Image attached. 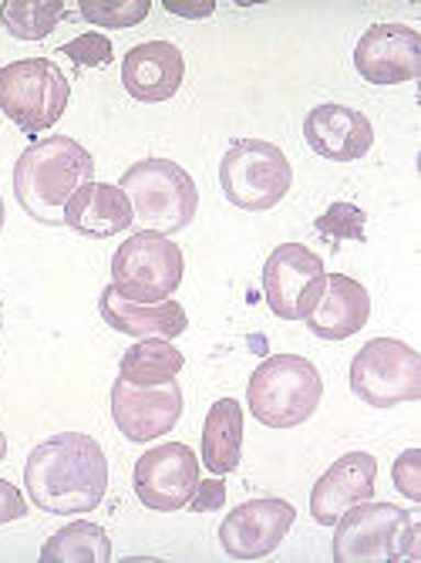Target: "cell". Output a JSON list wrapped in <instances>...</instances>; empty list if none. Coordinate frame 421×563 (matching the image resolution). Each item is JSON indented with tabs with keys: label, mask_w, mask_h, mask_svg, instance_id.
<instances>
[{
	"label": "cell",
	"mask_w": 421,
	"mask_h": 563,
	"mask_svg": "<svg viewBox=\"0 0 421 563\" xmlns=\"http://www.w3.org/2000/svg\"><path fill=\"white\" fill-rule=\"evenodd\" d=\"M24 486L27 499L44 514H91L109 489V459L91 435L58 432L31 449Z\"/></svg>",
	"instance_id": "obj_1"
},
{
	"label": "cell",
	"mask_w": 421,
	"mask_h": 563,
	"mask_svg": "<svg viewBox=\"0 0 421 563\" xmlns=\"http://www.w3.org/2000/svg\"><path fill=\"white\" fill-rule=\"evenodd\" d=\"M95 176L91 152L68 139L47 135L21 152L14 166V192L21 207L41 223H65V202Z\"/></svg>",
	"instance_id": "obj_2"
},
{
	"label": "cell",
	"mask_w": 421,
	"mask_h": 563,
	"mask_svg": "<svg viewBox=\"0 0 421 563\" xmlns=\"http://www.w3.org/2000/svg\"><path fill=\"white\" fill-rule=\"evenodd\" d=\"M119 189L132 202L139 233H179L196 220L199 189L192 176L173 159H142L125 169Z\"/></svg>",
	"instance_id": "obj_3"
},
{
	"label": "cell",
	"mask_w": 421,
	"mask_h": 563,
	"mask_svg": "<svg viewBox=\"0 0 421 563\" xmlns=\"http://www.w3.org/2000/svg\"><path fill=\"white\" fill-rule=\"evenodd\" d=\"M324 382L318 365L300 354H270L259 362L246 385L250 412L267 429H293L318 412Z\"/></svg>",
	"instance_id": "obj_4"
},
{
	"label": "cell",
	"mask_w": 421,
	"mask_h": 563,
	"mask_svg": "<svg viewBox=\"0 0 421 563\" xmlns=\"http://www.w3.org/2000/svg\"><path fill=\"white\" fill-rule=\"evenodd\" d=\"M334 563L418 560V517L395 503L364 499L334 523Z\"/></svg>",
	"instance_id": "obj_5"
},
{
	"label": "cell",
	"mask_w": 421,
	"mask_h": 563,
	"mask_svg": "<svg viewBox=\"0 0 421 563\" xmlns=\"http://www.w3.org/2000/svg\"><path fill=\"white\" fill-rule=\"evenodd\" d=\"M293 169L287 152L263 139H236L220 163V186L236 210L267 213L290 192Z\"/></svg>",
	"instance_id": "obj_6"
},
{
	"label": "cell",
	"mask_w": 421,
	"mask_h": 563,
	"mask_svg": "<svg viewBox=\"0 0 421 563\" xmlns=\"http://www.w3.org/2000/svg\"><path fill=\"white\" fill-rule=\"evenodd\" d=\"M68 98L71 85L51 58H24L0 68V112L27 135L55 125L68 109Z\"/></svg>",
	"instance_id": "obj_7"
},
{
	"label": "cell",
	"mask_w": 421,
	"mask_h": 563,
	"mask_svg": "<svg viewBox=\"0 0 421 563\" xmlns=\"http://www.w3.org/2000/svg\"><path fill=\"white\" fill-rule=\"evenodd\" d=\"M186 274L182 250L163 233H135L112 257L115 290L132 303H163L169 300Z\"/></svg>",
	"instance_id": "obj_8"
},
{
	"label": "cell",
	"mask_w": 421,
	"mask_h": 563,
	"mask_svg": "<svg viewBox=\"0 0 421 563\" xmlns=\"http://www.w3.org/2000/svg\"><path fill=\"white\" fill-rule=\"evenodd\" d=\"M351 391L372 408L421 398V354L398 338H372L351 362Z\"/></svg>",
	"instance_id": "obj_9"
},
{
	"label": "cell",
	"mask_w": 421,
	"mask_h": 563,
	"mask_svg": "<svg viewBox=\"0 0 421 563\" xmlns=\"http://www.w3.org/2000/svg\"><path fill=\"white\" fill-rule=\"evenodd\" d=\"M328 284L324 257L303 243H280L263 264V297L280 321H307Z\"/></svg>",
	"instance_id": "obj_10"
},
{
	"label": "cell",
	"mask_w": 421,
	"mask_h": 563,
	"mask_svg": "<svg viewBox=\"0 0 421 563\" xmlns=\"http://www.w3.org/2000/svg\"><path fill=\"white\" fill-rule=\"evenodd\" d=\"M199 486V459L182 442L155 445L135 463V496L155 514L186 509Z\"/></svg>",
	"instance_id": "obj_11"
},
{
	"label": "cell",
	"mask_w": 421,
	"mask_h": 563,
	"mask_svg": "<svg viewBox=\"0 0 421 563\" xmlns=\"http://www.w3.org/2000/svg\"><path fill=\"white\" fill-rule=\"evenodd\" d=\"M297 520V509L287 499L259 496L240 503L220 523V543L230 560H263L270 556Z\"/></svg>",
	"instance_id": "obj_12"
},
{
	"label": "cell",
	"mask_w": 421,
	"mask_h": 563,
	"mask_svg": "<svg viewBox=\"0 0 421 563\" xmlns=\"http://www.w3.org/2000/svg\"><path fill=\"white\" fill-rule=\"evenodd\" d=\"M112 419L115 429L129 442H152L166 432H173L182 419V391L176 382L155 385V388H139L129 382L112 385Z\"/></svg>",
	"instance_id": "obj_13"
},
{
	"label": "cell",
	"mask_w": 421,
	"mask_h": 563,
	"mask_svg": "<svg viewBox=\"0 0 421 563\" xmlns=\"http://www.w3.org/2000/svg\"><path fill=\"white\" fill-rule=\"evenodd\" d=\"M354 68L372 85H405L421 75V34L408 24L367 27L354 47Z\"/></svg>",
	"instance_id": "obj_14"
},
{
	"label": "cell",
	"mask_w": 421,
	"mask_h": 563,
	"mask_svg": "<svg viewBox=\"0 0 421 563\" xmlns=\"http://www.w3.org/2000/svg\"><path fill=\"white\" fill-rule=\"evenodd\" d=\"M375 476L378 459L372 452H347L337 463L313 483L310 493V517L321 527H334L344 509L375 499Z\"/></svg>",
	"instance_id": "obj_15"
},
{
	"label": "cell",
	"mask_w": 421,
	"mask_h": 563,
	"mask_svg": "<svg viewBox=\"0 0 421 563\" xmlns=\"http://www.w3.org/2000/svg\"><path fill=\"white\" fill-rule=\"evenodd\" d=\"M303 139L318 152L321 159L331 163H354L364 159L375 145V129L372 119L347 106H318L310 109L303 119Z\"/></svg>",
	"instance_id": "obj_16"
},
{
	"label": "cell",
	"mask_w": 421,
	"mask_h": 563,
	"mask_svg": "<svg viewBox=\"0 0 421 563\" xmlns=\"http://www.w3.org/2000/svg\"><path fill=\"white\" fill-rule=\"evenodd\" d=\"M186 78V58L173 41L135 44L122 62V85L135 101H169Z\"/></svg>",
	"instance_id": "obj_17"
},
{
	"label": "cell",
	"mask_w": 421,
	"mask_h": 563,
	"mask_svg": "<svg viewBox=\"0 0 421 563\" xmlns=\"http://www.w3.org/2000/svg\"><path fill=\"white\" fill-rule=\"evenodd\" d=\"M98 314L101 321L115 328L119 334H129V338H179L186 328H189V314L179 300H163V303H132L125 300L115 284H109L98 297Z\"/></svg>",
	"instance_id": "obj_18"
},
{
	"label": "cell",
	"mask_w": 421,
	"mask_h": 563,
	"mask_svg": "<svg viewBox=\"0 0 421 563\" xmlns=\"http://www.w3.org/2000/svg\"><path fill=\"white\" fill-rule=\"evenodd\" d=\"M367 318H372V294L347 274H328L324 294L318 307L307 314V328L321 341H344L354 338Z\"/></svg>",
	"instance_id": "obj_19"
},
{
	"label": "cell",
	"mask_w": 421,
	"mask_h": 563,
	"mask_svg": "<svg viewBox=\"0 0 421 563\" xmlns=\"http://www.w3.org/2000/svg\"><path fill=\"white\" fill-rule=\"evenodd\" d=\"M65 227L91 240H109L132 227V202L119 186L91 179L65 202Z\"/></svg>",
	"instance_id": "obj_20"
},
{
	"label": "cell",
	"mask_w": 421,
	"mask_h": 563,
	"mask_svg": "<svg viewBox=\"0 0 421 563\" xmlns=\"http://www.w3.org/2000/svg\"><path fill=\"white\" fill-rule=\"evenodd\" d=\"M243 455V408L236 398L213 401L202 426V466L206 473L230 476Z\"/></svg>",
	"instance_id": "obj_21"
},
{
	"label": "cell",
	"mask_w": 421,
	"mask_h": 563,
	"mask_svg": "<svg viewBox=\"0 0 421 563\" xmlns=\"http://www.w3.org/2000/svg\"><path fill=\"white\" fill-rule=\"evenodd\" d=\"M186 365L182 351L166 341V338H142L122 354V372L119 378L139 388H155V385H169L179 378Z\"/></svg>",
	"instance_id": "obj_22"
},
{
	"label": "cell",
	"mask_w": 421,
	"mask_h": 563,
	"mask_svg": "<svg viewBox=\"0 0 421 563\" xmlns=\"http://www.w3.org/2000/svg\"><path fill=\"white\" fill-rule=\"evenodd\" d=\"M41 563H109L112 560V540L98 523L78 520L71 527H62L41 547Z\"/></svg>",
	"instance_id": "obj_23"
},
{
	"label": "cell",
	"mask_w": 421,
	"mask_h": 563,
	"mask_svg": "<svg viewBox=\"0 0 421 563\" xmlns=\"http://www.w3.org/2000/svg\"><path fill=\"white\" fill-rule=\"evenodd\" d=\"M65 18L62 0H4L0 24L18 41H44Z\"/></svg>",
	"instance_id": "obj_24"
},
{
	"label": "cell",
	"mask_w": 421,
	"mask_h": 563,
	"mask_svg": "<svg viewBox=\"0 0 421 563\" xmlns=\"http://www.w3.org/2000/svg\"><path fill=\"white\" fill-rule=\"evenodd\" d=\"M78 11H81V18L88 24L119 31V27L142 24L148 18V11H152V0H112V4H109V0H81Z\"/></svg>",
	"instance_id": "obj_25"
},
{
	"label": "cell",
	"mask_w": 421,
	"mask_h": 563,
	"mask_svg": "<svg viewBox=\"0 0 421 563\" xmlns=\"http://www.w3.org/2000/svg\"><path fill=\"white\" fill-rule=\"evenodd\" d=\"M364 227H367L364 210L354 207V202H344V199L331 202L328 213L313 220V230H318L328 243H341V240H361L364 243L367 240Z\"/></svg>",
	"instance_id": "obj_26"
},
{
	"label": "cell",
	"mask_w": 421,
	"mask_h": 563,
	"mask_svg": "<svg viewBox=\"0 0 421 563\" xmlns=\"http://www.w3.org/2000/svg\"><path fill=\"white\" fill-rule=\"evenodd\" d=\"M62 55L65 58H71L78 68H104L112 62V41L104 37V34H81V37H75V41H68V44H62Z\"/></svg>",
	"instance_id": "obj_27"
},
{
	"label": "cell",
	"mask_w": 421,
	"mask_h": 563,
	"mask_svg": "<svg viewBox=\"0 0 421 563\" xmlns=\"http://www.w3.org/2000/svg\"><path fill=\"white\" fill-rule=\"evenodd\" d=\"M391 479H395V489H398L405 499L421 503V449H405V452L395 459Z\"/></svg>",
	"instance_id": "obj_28"
},
{
	"label": "cell",
	"mask_w": 421,
	"mask_h": 563,
	"mask_svg": "<svg viewBox=\"0 0 421 563\" xmlns=\"http://www.w3.org/2000/svg\"><path fill=\"white\" fill-rule=\"evenodd\" d=\"M223 503H226V483H223V476H217V479H199V486H196V493L189 499V509H192V514H213V509H220Z\"/></svg>",
	"instance_id": "obj_29"
},
{
	"label": "cell",
	"mask_w": 421,
	"mask_h": 563,
	"mask_svg": "<svg viewBox=\"0 0 421 563\" xmlns=\"http://www.w3.org/2000/svg\"><path fill=\"white\" fill-rule=\"evenodd\" d=\"M24 517H27V499H24V493L14 483L0 479V523L24 520Z\"/></svg>",
	"instance_id": "obj_30"
},
{
	"label": "cell",
	"mask_w": 421,
	"mask_h": 563,
	"mask_svg": "<svg viewBox=\"0 0 421 563\" xmlns=\"http://www.w3.org/2000/svg\"><path fill=\"white\" fill-rule=\"evenodd\" d=\"M163 8H166L169 14L199 21V18H209V14L217 11V0H163Z\"/></svg>",
	"instance_id": "obj_31"
},
{
	"label": "cell",
	"mask_w": 421,
	"mask_h": 563,
	"mask_svg": "<svg viewBox=\"0 0 421 563\" xmlns=\"http://www.w3.org/2000/svg\"><path fill=\"white\" fill-rule=\"evenodd\" d=\"M4 455H8V435L0 432V463H4Z\"/></svg>",
	"instance_id": "obj_32"
},
{
	"label": "cell",
	"mask_w": 421,
	"mask_h": 563,
	"mask_svg": "<svg viewBox=\"0 0 421 563\" xmlns=\"http://www.w3.org/2000/svg\"><path fill=\"white\" fill-rule=\"evenodd\" d=\"M4 217H8V210H4V199H0V230H4Z\"/></svg>",
	"instance_id": "obj_33"
},
{
	"label": "cell",
	"mask_w": 421,
	"mask_h": 563,
	"mask_svg": "<svg viewBox=\"0 0 421 563\" xmlns=\"http://www.w3.org/2000/svg\"><path fill=\"white\" fill-rule=\"evenodd\" d=\"M0 311H4V303H0Z\"/></svg>",
	"instance_id": "obj_34"
}]
</instances>
